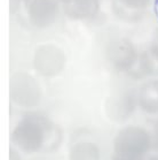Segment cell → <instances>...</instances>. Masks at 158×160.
<instances>
[{
    "mask_svg": "<svg viewBox=\"0 0 158 160\" xmlns=\"http://www.w3.org/2000/svg\"><path fill=\"white\" fill-rule=\"evenodd\" d=\"M65 15L71 20H85L95 16L100 0H61Z\"/></svg>",
    "mask_w": 158,
    "mask_h": 160,
    "instance_id": "obj_7",
    "label": "cell"
},
{
    "mask_svg": "<svg viewBox=\"0 0 158 160\" xmlns=\"http://www.w3.org/2000/svg\"><path fill=\"white\" fill-rule=\"evenodd\" d=\"M70 160H99L100 151L96 144L91 142H80L72 146L69 154Z\"/></svg>",
    "mask_w": 158,
    "mask_h": 160,
    "instance_id": "obj_9",
    "label": "cell"
},
{
    "mask_svg": "<svg viewBox=\"0 0 158 160\" xmlns=\"http://www.w3.org/2000/svg\"><path fill=\"white\" fill-rule=\"evenodd\" d=\"M147 160H158V156H152L150 158H148Z\"/></svg>",
    "mask_w": 158,
    "mask_h": 160,
    "instance_id": "obj_14",
    "label": "cell"
},
{
    "mask_svg": "<svg viewBox=\"0 0 158 160\" xmlns=\"http://www.w3.org/2000/svg\"><path fill=\"white\" fill-rule=\"evenodd\" d=\"M11 98L22 107H33L41 100V89L31 75L18 72L11 77Z\"/></svg>",
    "mask_w": 158,
    "mask_h": 160,
    "instance_id": "obj_3",
    "label": "cell"
},
{
    "mask_svg": "<svg viewBox=\"0 0 158 160\" xmlns=\"http://www.w3.org/2000/svg\"><path fill=\"white\" fill-rule=\"evenodd\" d=\"M108 58L116 68L120 70L131 69L137 61V53L133 44L126 39L115 40L109 45Z\"/></svg>",
    "mask_w": 158,
    "mask_h": 160,
    "instance_id": "obj_6",
    "label": "cell"
},
{
    "mask_svg": "<svg viewBox=\"0 0 158 160\" xmlns=\"http://www.w3.org/2000/svg\"><path fill=\"white\" fill-rule=\"evenodd\" d=\"M12 139L18 149L24 152H38L48 143H56L58 132L50 121L41 115H28L22 119L15 127Z\"/></svg>",
    "mask_w": 158,
    "mask_h": 160,
    "instance_id": "obj_1",
    "label": "cell"
},
{
    "mask_svg": "<svg viewBox=\"0 0 158 160\" xmlns=\"http://www.w3.org/2000/svg\"><path fill=\"white\" fill-rule=\"evenodd\" d=\"M150 136L143 128L128 126L119 131L114 142V151L117 158L142 159L150 149Z\"/></svg>",
    "mask_w": 158,
    "mask_h": 160,
    "instance_id": "obj_2",
    "label": "cell"
},
{
    "mask_svg": "<svg viewBox=\"0 0 158 160\" xmlns=\"http://www.w3.org/2000/svg\"><path fill=\"white\" fill-rule=\"evenodd\" d=\"M114 160H142V159H122V158H117V157H114Z\"/></svg>",
    "mask_w": 158,
    "mask_h": 160,
    "instance_id": "obj_13",
    "label": "cell"
},
{
    "mask_svg": "<svg viewBox=\"0 0 158 160\" xmlns=\"http://www.w3.org/2000/svg\"><path fill=\"white\" fill-rule=\"evenodd\" d=\"M157 143H158V134H157Z\"/></svg>",
    "mask_w": 158,
    "mask_h": 160,
    "instance_id": "obj_15",
    "label": "cell"
},
{
    "mask_svg": "<svg viewBox=\"0 0 158 160\" xmlns=\"http://www.w3.org/2000/svg\"><path fill=\"white\" fill-rule=\"evenodd\" d=\"M11 160H21V157L17 153V151L12 149L11 150Z\"/></svg>",
    "mask_w": 158,
    "mask_h": 160,
    "instance_id": "obj_12",
    "label": "cell"
},
{
    "mask_svg": "<svg viewBox=\"0 0 158 160\" xmlns=\"http://www.w3.org/2000/svg\"><path fill=\"white\" fill-rule=\"evenodd\" d=\"M150 54L152 55L156 60H158V44H154V45H151Z\"/></svg>",
    "mask_w": 158,
    "mask_h": 160,
    "instance_id": "obj_11",
    "label": "cell"
},
{
    "mask_svg": "<svg viewBox=\"0 0 158 160\" xmlns=\"http://www.w3.org/2000/svg\"><path fill=\"white\" fill-rule=\"evenodd\" d=\"M137 99L143 111L151 114L158 113V80L143 84L140 89Z\"/></svg>",
    "mask_w": 158,
    "mask_h": 160,
    "instance_id": "obj_8",
    "label": "cell"
},
{
    "mask_svg": "<svg viewBox=\"0 0 158 160\" xmlns=\"http://www.w3.org/2000/svg\"><path fill=\"white\" fill-rule=\"evenodd\" d=\"M58 12V0H31L28 6L29 20L37 28L52 26L56 20Z\"/></svg>",
    "mask_w": 158,
    "mask_h": 160,
    "instance_id": "obj_5",
    "label": "cell"
},
{
    "mask_svg": "<svg viewBox=\"0 0 158 160\" xmlns=\"http://www.w3.org/2000/svg\"><path fill=\"white\" fill-rule=\"evenodd\" d=\"M65 65V54L54 44L38 46L33 57V66L44 76H55L62 72Z\"/></svg>",
    "mask_w": 158,
    "mask_h": 160,
    "instance_id": "obj_4",
    "label": "cell"
},
{
    "mask_svg": "<svg viewBox=\"0 0 158 160\" xmlns=\"http://www.w3.org/2000/svg\"><path fill=\"white\" fill-rule=\"evenodd\" d=\"M125 7L131 9H143L148 6L150 0H119Z\"/></svg>",
    "mask_w": 158,
    "mask_h": 160,
    "instance_id": "obj_10",
    "label": "cell"
}]
</instances>
